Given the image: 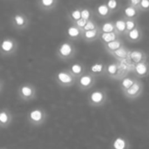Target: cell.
Returning <instances> with one entry per match:
<instances>
[{
    "label": "cell",
    "instance_id": "obj_11",
    "mask_svg": "<svg viewBox=\"0 0 149 149\" xmlns=\"http://www.w3.org/2000/svg\"><path fill=\"white\" fill-rule=\"evenodd\" d=\"M58 0H38L36 2L38 7L44 11H50L58 7Z\"/></svg>",
    "mask_w": 149,
    "mask_h": 149
},
{
    "label": "cell",
    "instance_id": "obj_32",
    "mask_svg": "<svg viewBox=\"0 0 149 149\" xmlns=\"http://www.w3.org/2000/svg\"><path fill=\"white\" fill-rule=\"evenodd\" d=\"M135 27H136V24H135V22L134 20L128 19V20L126 21V31H127V32L134 30Z\"/></svg>",
    "mask_w": 149,
    "mask_h": 149
},
{
    "label": "cell",
    "instance_id": "obj_36",
    "mask_svg": "<svg viewBox=\"0 0 149 149\" xmlns=\"http://www.w3.org/2000/svg\"><path fill=\"white\" fill-rule=\"evenodd\" d=\"M141 0H131V1L129 2V5L134 6V7H136L138 4L141 3Z\"/></svg>",
    "mask_w": 149,
    "mask_h": 149
},
{
    "label": "cell",
    "instance_id": "obj_3",
    "mask_svg": "<svg viewBox=\"0 0 149 149\" xmlns=\"http://www.w3.org/2000/svg\"><path fill=\"white\" fill-rule=\"evenodd\" d=\"M54 78H55L56 83L62 87L72 86L77 81V79L68 70L58 71V72H56Z\"/></svg>",
    "mask_w": 149,
    "mask_h": 149
},
{
    "label": "cell",
    "instance_id": "obj_13",
    "mask_svg": "<svg viewBox=\"0 0 149 149\" xmlns=\"http://www.w3.org/2000/svg\"><path fill=\"white\" fill-rule=\"evenodd\" d=\"M68 71L76 78H79L81 75L84 74V72H85V67L82 64L80 63H74V64H72L69 68H68Z\"/></svg>",
    "mask_w": 149,
    "mask_h": 149
},
{
    "label": "cell",
    "instance_id": "obj_6",
    "mask_svg": "<svg viewBox=\"0 0 149 149\" xmlns=\"http://www.w3.org/2000/svg\"><path fill=\"white\" fill-rule=\"evenodd\" d=\"M11 26L17 31H24L30 24V18L23 12L15 13L10 20Z\"/></svg>",
    "mask_w": 149,
    "mask_h": 149
},
{
    "label": "cell",
    "instance_id": "obj_34",
    "mask_svg": "<svg viewBox=\"0 0 149 149\" xmlns=\"http://www.w3.org/2000/svg\"><path fill=\"white\" fill-rule=\"evenodd\" d=\"M107 5L108 9H109L110 10H114V9L117 8V6H118V2H117L116 0H110V1H108V2L107 3Z\"/></svg>",
    "mask_w": 149,
    "mask_h": 149
},
{
    "label": "cell",
    "instance_id": "obj_15",
    "mask_svg": "<svg viewBox=\"0 0 149 149\" xmlns=\"http://www.w3.org/2000/svg\"><path fill=\"white\" fill-rule=\"evenodd\" d=\"M134 71L138 76H141V77L146 76L148 72V66L146 61H142L138 64H135Z\"/></svg>",
    "mask_w": 149,
    "mask_h": 149
},
{
    "label": "cell",
    "instance_id": "obj_8",
    "mask_svg": "<svg viewBox=\"0 0 149 149\" xmlns=\"http://www.w3.org/2000/svg\"><path fill=\"white\" fill-rule=\"evenodd\" d=\"M89 104L91 106H102L106 100V94L101 90H96L90 93L89 95Z\"/></svg>",
    "mask_w": 149,
    "mask_h": 149
},
{
    "label": "cell",
    "instance_id": "obj_14",
    "mask_svg": "<svg viewBox=\"0 0 149 149\" xmlns=\"http://www.w3.org/2000/svg\"><path fill=\"white\" fill-rule=\"evenodd\" d=\"M100 29L96 28L92 31H82V38L87 42H92L98 38L100 37Z\"/></svg>",
    "mask_w": 149,
    "mask_h": 149
},
{
    "label": "cell",
    "instance_id": "obj_33",
    "mask_svg": "<svg viewBox=\"0 0 149 149\" xmlns=\"http://www.w3.org/2000/svg\"><path fill=\"white\" fill-rule=\"evenodd\" d=\"M86 23H87V21H86V20H84V19L80 18L79 20H78V21H76V22H74V23H72V24L82 31V29L84 28V26L86 25Z\"/></svg>",
    "mask_w": 149,
    "mask_h": 149
},
{
    "label": "cell",
    "instance_id": "obj_4",
    "mask_svg": "<svg viewBox=\"0 0 149 149\" xmlns=\"http://www.w3.org/2000/svg\"><path fill=\"white\" fill-rule=\"evenodd\" d=\"M18 44L12 38H4L0 42V53L3 56H12L16 53Z\"/></svg>",
    "mask_w": 149,
    "mask_h": 149
},
{
    "label": "cell",
    "instance_id": "obj_23",
    "mask_svg": "<svg viewBox=\"0 0 149 149\" xmlns=\"http://www.w3.org/2000/svg\"><path fill=\"white\" fill-rule=\"evenodd\" d=\"M141 31L137 27H135L134 30L127 32V37L131 41H138L141 38Z\"/></svg>",
    "mask_w": 149,
    "mask_h": 149
},
{
    "label": "cell",
    "instance_id": "obj_5",
    "mask_svg": "<svg viewBox=\"0 0 149 149\" xmlns=\"http://www.w3.org/2000/svg\"><path fill=\"white\" fill-rule=\"evenodd\" d=\"M76 52L74 45L71 42H64L62 43L57 49L56 54L57 57L62 60H68L74 57Z\"/></svg>",
    "mask_w": 149,
    "mask_h": 149
},
{
    "label": "cell",
    "instance_id": "obj_7",
    "mask_svg": "<svg viewBox=\"0 0 149 149\" xmlns=\"http://www.w3.org/2000/svg\"><path fill=\"white\" fill-rule=\"evenodd\" d=\"M95 81V76L91 73H84L77 79V84L81 90H86L93 86Z\"/></svg>",
    "mask_w": 149,
    "mask_h": 149
},
{
    "label": "cell",
    "instance_id": "obj_2",
    "mask_svg": "<svg viewBox=\"0 0 149 149\" xmlns=\"http://www.w3.org/2000/svg\"><path fill=\"white\" fill-rule=\"evenodd\" d=\"M17 96L23 101H31L37 97V89L31 83L21 84L17 88Z\"/></svg>",
    "mask_w": 149,
    "mask_h": 149
},
{
    "label": "cell",
    "instance_id": "obj_29",
    "mask_svg": "<svg viewBox=\"0 0 149 149\" xmlns=\"http://www.w3.org/2000/svg\"><path fill=\"white\" fill-rule=\"evenodd\" d=\"M135 82V79H133L131 78H124L121 81V88L123 91L128 89L129 87H131Z\"/></svg>",
    "mask_w": 149,
    "mask_h": 149
},
{
    "label": "cell",
    "instance_id": "obj_20",
    "mask_svg": "<svg viewBox=\"0 0 149 149\" xmlns=\"http://www.w3.org/2000/svg\"><path fill=\"white\" fill-rule=\"evenodd\" d=\"M127 141L122 137L116 138L113 143V149H127Z\"/></svg>",
    "mask_w": 149,
    "mask_h": 149
},
{
    "label": "cell",
    "instance_id": "obj_17",
    "mask_svg": "<svg viewBox=\"0 0 149 149\" xmlns=\"http://www.w3.org/2000/svg\"><path fill=\"white\" fill-rule=\"evenodd\" d=\"M111 54H113L114 57H116L117 58H119L120 60H124L128 58V55H129V52L123 46H121L120 49L116 50L115 52H112Z\"/></svg>",
    "mask_w": 149,
    "mask_h": 149
},
{
    "label": "cell",
    "instance_id": "obj_22",
    "mask_svg": "<svg viewBox=\"0 0 149 149\" xmlns=\"http://www.w3.org/2000/svg\"><path fill=\"white\" fill-rule=\"evenodd\" d=\"M137 13H138V10H137L135 7H134V6L129 5V6H127V7H126V8L124 9V14H125V16L127 17L129 19L134 17L137 15Z\"/></svg>",
    "mask_w": 149,
    "mask_h": 149
},
{
    "label": "cell",
    "instance_id": "obj_1",
    "mask_svg": "<svg viewBox=\"0 0 149 149\" xmlns=\"http://www.w3.org/2000/svg\"><path fill=\"white\" fill-rule=\"evenodd\" d=\"M46 119L47 113L43 108H34L27 113V121L32 127H40L44 125Z\"/></svg>",
    "mask_w": 149,
    "mask_h": 149
},
{
    "label": "cell",
    "instance_id": "obj_26",
    "mask_svg": "<svg viewBox=\"0 0 149 149\" xmlns=\"http://www.w3.org/2000/svg\"><path fill=\"white\" fill-rule=\"evenodd\" d=\"M107 74H109V76L113 77V76H118V72H119V69H118V65L115 64V63H112L110 65H107V69H106Z\"/></svg>",
    "mask_w": 149,
    "mask_h": 149
},
{
    "label": "cell",
    "instance_id": "obj_19",
    "mask_svg": "<svg viewBox=\"0 0 149 149\" xmlns=\"http://www.w3.org/2000/svg\"><path fill=\"white\" fill-rule=\"evenodd\" d=\"M100 37V38L103 40V42L105 44H107V43L113 42V41L117 39V32L116 31L109 32V33H103V32H101Z\"/></svg>",
    "mask_w": 149,
    "mask_h": 149
},
{
    "label": "cell",
    "instance_id": "obj_25",
    "mask_svg": "<svg viewBox=\"0 0 149 149\" xmlns=\"http://www.w3.org/2000/svg\"><path fill=\"white\" fill-rule=\"evenodd\" d=\"M109 12H110V10L108 9L107 3L100 4L97 8V13L100 17H107V15H109Z\"/></svg>",
    "mask_w": 149,
    "mask_h": 149
},
{
    "label": "cell",
    "instance_id": "obj_12",
    "mask_svg": "<svg viewBox=\"0 0 149 149\" xmlns=\"http://www.w3.org/2000/svg\"><path fill=\"white\" fill-rule=\"evenodd\" d=\"M128 59L132 64H138L140 62L145 61V55L141 51H132L129 52V55H128Z\"/></svg>",
    "mask_w": 149,
    "mask_h": 149
},
{
    "label": "cell",
    "instance_id": "obj_27",
    "mask_svg": "<svg viewBox=\"0 0 149 149\" xmlns=\"http://www.w3.org/2000/svg\"><path fill=\"white\" fill-rule=\"evenodd\" d=\"M100 30H101V31H102L103 33H109V32L116 31H115L114 24H113V23H111V22H107V23L103 24Z\"/></svg>",
    "mask_w": 149,
    "mask_h": 149
},
{
    "label": "cell",
    "instance_id": "obj_9",
    "mask_svg": "<svg viewBox=\"0 0 149 149\" xmlns=\"http://www.w3.org/2000/svg\"><path fill=\"white\" fill-rule=\"evenodd\" d=\"M12 120H13V116L10 110L6 108L0 110V127L2 128L9 127Z\"/></svg>",
    "mask_w": 149,
    "mask_h": 149
},
{
    "label": "cell",
    "instance_id": "obj_10",
    "mask_svg": "<svg viewBox=\"0 0 149 149\" xmlns=\"http://www.w3.org/2000/svg\"><path fill=\"white\" fill-rule=\"evenodd\" d=\"M141 91H142V85H141V83L135 80L134 84L131 87H129L128 89H127V90H125L123 92H124V94L127 98L134 99V98H137L141 94Z\"/></svg>",
    "mask_w": 149,
    "mask_h": 149
},
{
    "label": "cell",
    "instance_id": "obj_38",
    "mask_svg": "<svg viewBox=\"0 0 149 149\" xmlns=\"http://www.w3.org/2000/svg\"><path fill=\"white\" fill-rule=\"evenodd\" d=\"M1 149H5V148H1Z\"/></svg>",
    "mask_w": 149,
    "mask_h": 149
},
{
    "label": "cell",
    "instance_id": "obj_18",
    "mask_svg": "<svg viewBox=\"0 0 149 149\" xmlns=\"http://www.w3.org/2000/svg\"><path fill=\"white\" fill-rule=\"evenodd\" d=\"M121 46H122V43H121V42H120V40H119L118 38H117L116 40L113 41V42H110V43L105 44V47H106V49H107L110 53H112V52H115L116 50L120 49Z\"/></svg>",
    "mask_w": 149,
    "mask_h": 149
},
{
    "label": "cell",
    "instance_id": "obj_24",
    "mask_svg": "<svg viewBox=\"0 0 149 149\" xmlns=\"http://www.w3.org/2000/svg\"><path fill=\"white\" fill-rule=\"evenodd\" d=\"M69 18L70 21L72 23H74L78 20H79L81 18V12H80V9L77 8L72 10L70 13H69Z\"/></svg>",
    "mask_w": 149,
    "mask_h": 149
},
{
    "label": "cell",
    "instance_id": "obj_16",
    "mask_svg": "<svg viewBox=\"0 0 149 149\" xmlns=\"http://www.w3.org/2000/svg\"><path fill=\"white\" fill-rule=\"evenodd\" d=\"M67 36L70 38V39H77L80 37H82V31L76 27L75 25L72 24L67 29Z\"/></svg>",
    "mask_w": 149,
    "mask_h": 149
},
{
    "label": "cell",
    "instance_id": "obj_37",
    "mask_svg": "<svg viewBox=\"0 0 149 149\" xmlns=\"http://www.w3.org/2000/svg\"><path fill=\"white\" fill-rule=\"evenodd\" d=\"M3 81L0 79V93L3 91Z\"/></svg>",
    "mask_w": 149,
    "mask_h": 149
},
{
    "label": "cell",
    "instance_id": "obj_31",
    "mask_svg": "<svg viewBox=\"0 0 149 149\" xmlns=\"http://www.w3.org/2000/svg\"><path fill=\"white\" fill-rule=\"evenodd\" d=\"M80 12H81V18L86 20V21H88L90 20L91 18V11L87 9V8H83L80 10Z\"/></svg>",
    "mask_w": 149,
    "mask_h": 149
},
{
    "label": "cell",
    "instance_id": "obj_35",
    "mask_svg": "<svg viewBox=\"0 0 149 149\" xmlns=\"http://www.w3.org/2000/svg\"><path fill=\"white\" fill-rule=\"evenodd\" d=\"M140 4H141V8L143 10L149 9V0H141Z\"/></svg>",
    "mask_w": 149,
    "mask_h": 149
},
{
    "label": "cell",
    "instance_id": "obj_21",
    "mask_svg": "<svg viewBox=\"0 0 149 149\" xmlns=\"http://www.w3.org/2000/svg\"><path fill=\"white\" fill-rule=\"evenodd\" d=\"M105 70V65L102 63H95L93 65H91L90 67V72L91 74H93V76L95 74H100L102 73Z\"/></svg>",
    "mask_w": 149,
    "mask_h": 149
},
{
    "label": "cell",
    "instance_id": "obj_30",
    "mask_svg": "<svg viewBox=\"0 0 149 149\" xmlns=\"http://www.w3.org/2000/svg\"><path fill=\"white\" fill-rule=\"evenodd\" d=\"M98 28L96 24L93 21V20H88L87 23L86 24V25L84 26V28L82 29V31H92V30H94Z\"/></svg>",
    "mask_w": 149,
    "mask_h": 149
},
{
    "label": "cell",
    "instance_id": "obj_28",
    "mask_svg": "<svg viewBox=\"0 0 149 149\" xmlns=\"http://www.w3.org/2000/svg\"><path fill=\"white\" fill-rule=\"evenodd\" d=\"M115 31L118 32H125L126 31V21L123 19H118L114 23Z\"/></svg>",
    "mask_w": 149,
    "mask_h": 149
}]
</instances>
